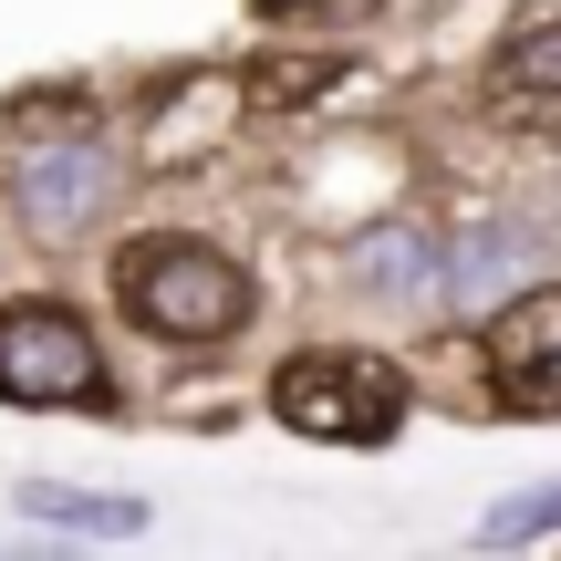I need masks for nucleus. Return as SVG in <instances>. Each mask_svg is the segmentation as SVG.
<instances>
[{"label":"nucleus","mask_w":561,"mask_h":561,"mask_svg":"<svg viewBox=\"0 0 561 561\" xmlns=\"http://www.w3.org/2000/svg\"><path fill=\"white\" fill-rule=\"evenodd\" d=\"M271 405H280V426H301V437H322V447H385L405 426V375L385 354L322 343V354H291L271 375Z\"/></svg>","instance_id":"f03ea898"},{"label":"nucleus","mask_w":561,"mask_h":561,"mask_svg":"<svg viewBox=\"0 0 561 561\" xmlns=\"http://www.w3.org/2000/svg\"><path fill=\"white\" fill-rule=\"evenodd\" d=\"M354 280H364V291L426 301V291H437V240H426V229H364V240H354Z\"/></svg>","instance_id":"9d476101"},{"label":"nucleus","mask_w":561,"mask_h":561,"mask_svg":"<svg viewBox=\"0 0 561 561\" xmlns=\"http://www.w3.org/2000/svg\"><path fill=\"white\" fill-rule=\"evenodd\" d=\"M551 530H561V489H510V500L479 520V541L489 551H520V541H551Z\"/></svg>","instance_id":"9b49d317"},{"label":"nucleus","mask_w":561,"mask_h":561,"mask_svg":"<svg viewBox=\"0 0 561 561\" xmlns=\"http://www.w3.org/2000/svg\"><path fill=\"white\" fill-rule=\"evenodd\" d=\"M489 385L510 416H561V291H520L489 322Z\"/></svg>","instance_id":"39448f33"},{"label":"nucleus","mask_w":561,"mask_h":561,"mask_svg":"<svg viewBox=\"0 0 561 561\" xmlns=\"http://www.w3.org/2000/svg\"><path fill=\"white\" fill-rule=\"evenodd\" d=\"M489 104H500L510 125L561 115V21H530V32H510L500 53H489Z\"/></svg>","instance_id":"0eeeda50"},{"label":"nucleus","mask_w":561,"mask_h":561,"mask_svg":"<svg viewBox=\"0 0 561 561\" xmlns=\"http://www.w3.org/2000/svg\"><path fill=\"white\" fill-rule=\"evenodd\" d=\"M261 11H312V0H261Z\"/></svg>","instance_id":"f8f14e48"},{"label":"nucleus","mask_w":561,"mask_h":561,"mask_svg":"<svg viewBox=\"0 0 561 561\" xmlns=\"http://www.w3.org/2000/svg\"><path fill=\"white\" fill-rule=\"evenodd\" d=\"M510 280H530V229H510V219H489V229L437 250V301H458V312H489Z\"/></svg>","instance_id":"423d86ee"},{"label":"nucleus","mask_w":561,"mask_h":561,"mask_svg":"<svg viewBox=\"0 0 561 561\" xmlns=\"http://www.w3.org/2000/svg\"><path fill=\"white\" fill-rule=\"evenodd\" d=\"M115 178H125V167L104 157L94 136H73V146H32V157L11 167V208L42 229V240H73V229H94V219H104Z\"/></svg>","instance_id":"20e7f679"},{"label":"nucleus","mask_w":561,"mask_h":561,"mask_svg":"<svg viewBox=\"0 0 561 561\" xmlns=\"http://www.w3.org/2000/svg\"><path fill=\"white\" fill-rule=\"evenodd\" d=\"M0 396L11 405H104V343L62 301H11L0 312Z\"/></svg>","instance_id":"7ed1b4c3"},{"label":"nucleus","mask_w":561,"mask_h":561,"mask_svg":"<svg viewBox=\"0 0 561 561\" xmlns=\"http://www.w3.org/2000/svg\"><path fill=\"white\" fill-rule=\"evenodd\" d=\"M115 291H125V312H136L157 343H229L250 322L240 261L208 250V240H136L115 261Z\"/></svg>","instance_id":"f257e3e1"},{"label":"nucleus","mask_w":561,"mask_h":561,"mask_svg":"<svg viewBox=\"0 0 561 561\" xmlns=\"http://www.w3.org/2000/svg\"><path fill=\"white\" fill-rule=\"evenodd\" d=\"M21 510H32L42 530H83V541H136V530H146V500H104V489H53V479H32V489H21Z\"/></svg>","instance_id":"1a4fd4ad"},{"label":"nucleus","mask_w":561,"mask_h":561,"mask_svg":"<svg viewBox=\"0 0 561 561\" xmlns=\"http://www.w3.org/2000/svg\"><path fill=\"white\" fill-rule=\"evenodd\" d=\"M229 125H240V94H229L219 73H208V83H178V94L146 115V167H187L198 146H219Z\"/></svg>","instance_id":"6e6552de"}]
</instances>
